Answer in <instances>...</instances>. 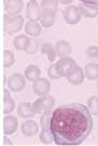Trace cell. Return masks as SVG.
Instances as JSON below:
<instances>
[{
    "mask_svg": "<svg viewBox=\"0 0 98 146\" xmlns=\"http://www.w3.org/2000/svg\"><path fill=\"white\" fill-rule=\"evenodd\" d=\"M24 31L30 36H38L42 33V25L37 24V21H29L24 26Z\"/></svg>",
    "mask_w": 98,
    "mask_h": 146,
    "instance_id": "17",
    "label": "cell"
},
{
    "mask_svg": "<svg viewBox=\"0 0 98 146\" xmlns=\"http://www.w3.org/2000/svg\"><path fill=\"white\" fill-rule=\"evenodd\" d=\"M56 17H57V12L48 9H42V15L40 19L42 27H45V28L51 27L56 21Z\"/></svg>",
    "mask_w": 98,
    "mask_h": 146,
    "instance_id": "9",
    "label": "cell"
},
{
    "mask_svg": "<svg viewBox=\"0 0 98 146\" xmlns=\"http://www.w3.org/2000/svg\"><path fill=\"white\" fill-rule=\"evenodd\" d=\"M24 77L30 81H35L38 78H41V69L36 65H29L24 69Z\"/></svg>",
    "mask_w": 98,
    "mask_h": 146,
    "instance_id": "18",
    "label": "cell"
},
{
    "mask_svg": "<svg viewBox=\"0 0 98 146\" xmlns=\"http://www.w3.org/2000/svg\"><path fill=\"white\" fill-rule=\"evenodd\" d=\"M72 1L73 0H59V2L61 4H70L72 3Z\"/></svg>",
    "mask_w": 98,
    "mask_h": 146,
    "instance_id": "32",
    "label": "cell"
},
{
    "mask_svg": "<svg viewBox=\"0 0 98 146\" xmlns=\"http://www.w3.org/2000/svg\"><path fill=\"white\" fill-rule=\"evenodd\" d=\"M24 19L21 15H5L3 19L4 24V30L5 32L9 34H14L17 33L18 31H21L24 26Z\"/></svg>",
    "mask_w": 98,
    "mask_h": 146,
    "instance_id": "2",
    "label": "cell"
},
{
    "mask_svg": "<svg viewBox=\"0 0 98 146\" xmlns=\"http://www.w3.org/2000/svg\"><path fill=\"white\" fill-rule=\"evenodd\" d=\"M24 8L23 0H8L5 4V10L10 15H18Z\"/></svg>",
    "mask_w": 98,
    "mask_h": 146,
    "instance_id": "14",
    "label": "cell"
},
{
    "mask_svg": "<svg viewBox=\"0 0 98 146\" xmlns=\"http://www.w3.org/2000/svg\"><path fill=\"white\" fill-rule=\"evenodd\" d=\"M15 62V58H14V54H13L12 51L10 50H4L3 52V65L4 67H10L12 66Z\"/></svg>",
    "mask_w": 98,
    "mask_h": 146,
    "instance_id": "26",
    "label": "cell"
},
{
    "mask_svg": "<svg viewBox=\"0 0 98 146\" xmlns=\"http://www.w3.org/2000/svg\"><path fill=\"white\" fill-rule=\"evenodd\" d=\"M21 132L26 137H33L38 132V125L34 121H24L21 125Z\"/></svg>",
    "mask_w": 98,
    "mask_h": 146,
    "instance_id": "15",
    "label": "cell"
},
{
    "mask_svg": "<svg viewBox=\"0 0 98 146\" xmlns=\"http://www.w3.org/2000/svg\"><path fill=\"white\" fill-rule=\"evenodd\" d=\"M87 106H89V110L91 111V113L94 115H98V97L92 96L91 98H89Z\"/></svg>",
    "mask_w": 98,
    "mask_h": 146,
    "instance_id": "27",
    "label": "cell"
},
{
    "mask_svg": "<svg viewBox=\"0 0 98 146\" xmlns=\"http://www.w3.org/2000/svg\"><path fill=\"white\" fill-rule=\"evenodd\" d=\"M57 69L59 74L61 75V77H67L74 69L77 67L76 62L74 61L73 59L68 58H62L59 61L56 63Z\"/></svg>",
    "mask_w": 98,
    "mask_h": 146,
    "instance_id": "4",
    "label": "cell"
},
{
    "mask_svg": "<svg viewBox=\"0 0 98 146\" xmlns=\"http://www.w3.org/2000/svg\"><path fill=\"white\" fill-rule=\"evenodd\" d=\"M18 128V119L15 116L9 115L3 119V132L7 135L13 134Z\"/></svg>",
    "mask_w": 98,
    "mask_h": 146,
    "instance_id": "12",
    "label": "cell"
},
{
    "mask_svg": "<svg viewBox=\"0 0 98 146\" xmlns=\"http://www.w3.org/2000/svg\"><path fill=\"white\" fill-rule=\"evenodd\" d=\"M85 78L89 80H96L98 79V64L97 63H89L85 65L84 68Z\"/></svg>",
    "mask_w": 98,
    "mask_h": 146,
    "instance_id": "19",
    "label": "cell"
},
{
    "mask_svg": "<svg viewBox=\"0 0 98 146\" xmlns=\"http://www.w3.org/2000/svg\"><path fill=\"white\" fill-rule=\"evenodd\" d=\"M54 104H56V102H54V98L52 96L45 95V96H42L35 100V102L33 104V108H34L36 113L42 114L45 111H52Z\"/></svg>",
    "mask_w": 98,
    "mask_h": 146,
    "instance_id": "3",
    "label": "cell"
},
{
    "mask_svg": "<svg viewBox=\"0 0 98 146\" xmlns=\"http://www.w3.org/2000/svg\"><path fill=\"white\" fill-rule=\"evenodd\" d=\"M15 108V102L12 99L10 92L8 90H4V105H3V112L4 113H10L12 112Z\"/></svg>",
    "mask_w": 98,
    "mask_h": 146,
    "instance_id": "21",
    "label": "cell"
},
{
    "mask_svg": "<svg viewBox=\"0 0 98 146\" xmlns=\"http://www.w3.org/2000/svg\"><path fill=\"white\" fill-rule=\"evenodd\" d=\"M42 8L36 0H30L27 4V17L29 21H38L41 19Z\"/></svg>",
    "mask_w": 98,
    "mask_h": 146,
    "instance_id": "7",
    "label": "cell"
},
{
    "mask_svg": "<svg viewBox=\"0 0 98 146\" xmlns=\"http://www.w3.org/2000/svg\"><path fill=\"white\" fill-rule=\"evenodd\" d=\"M79 1H81V2H84V3L95 4V5H97V7H98V0H79Z\"/></svg>",
    "mask_w": 98,
    "mask_h": 146,
    "instance_id": "31",
    "label": "cell"
},
{
    "mask_svg": "<svg viewBox=\"0 0 98 146\" xmlns=\"http://www.w3.org/2000/svg\"><path fill=\"white\" fill-rule=\"evenodd\" d=\"M97 24H98V19H97Z\"/></svg>",
    "mask_w": 98,
    "mask_h": 146,
    "instance_id": "35",
    "label": "cell"
},
{
    "mask_svg": "<svg viewBox=\"0 0 98 146\" xmlns=\"http://www.w3.org/2000/svg\"><path fill=\"white\" fill-rule=\"evenodd\" d=\"M56 51H57V56L60 59L62 58H68L72 53V47L70 45L65 41H60L56 44Z\"/></svg>",
    "mask_w": 98,
    "mask_h": 146,
    "instance_id": "16",
    "label": "cell"
},
{
    "mask_svg": "<svg viewBox=\"0 0 98 146\" xmlns=\"http://www.w3.org/2000/svg\"><path fill=\"white\" fill-rule=\"evenodd\" d=\"M4 144H12V142H10L8 139L5 138V139H4Z\"/></svg>",
    "mask_w": 98,
    "mask_h": 146,
    "instance_id": "33",
    "label": "cell"
},
{
    "mask_svg": "<svg viewBox=\"0 0 98 146\" xmlns=\"http://www.w3.org/2000/svg\"><path fill=\"white\" fill-rule=\"evenodd\" d=\"M51 117H52V111H45L42 113L41 121H40L42 129H50Z\"/></svg>",
    "mask_w": 98,
    "mask_h": 146,
    "instance_id": "23",
    "label": "cell"
},
{
    "mask_svg": "<svg viewBox=\"0 0 98 146\" xmlns=\"http://www.w3.org/2000/svg\"><path fill=\"white\" fill-rule=\"evenodd\" d=\"M47 74H48V77L50 78V79H53V80L60 79V78H61V75L59 74V72H58L56 64H52L50 67H49L48 70H47Z\"/></svg>",
    "mask_w": 98,
    "mask_h": 146,
    "instance_id": "29",
    "label": "cell"
},
{
    "mask_svg": "<svg viewBox=\"0 0 98 146\" xmlns=\"http://www.w3.org/2000/svg\"><path fill=\"white\" fill-rule=\"evenodd\" d=\"M17 113L23 118H32L36 112L30 102H21L17 108Z\"/></svg>",
    "mask_w": 98,
    "mask_h": 146,
    "instance_id": "11",
    "label": "cell"
},
{
    "mask_svg": "<svg viewBox=\"0 0 98 146\" xmlns=\"http://www.w3.org/2000/svg\"><path fill=\"white\" fill-rule=\"evenodd\" d=\"M41 50L43 53H45L49 61H54L57 58V51H56V47H53L51 44L45 43L41 46Z\"/></svg>",
    "mask_w": 98,
    "mask_h": 146,
    "instance_id": "20",
    "label": "cell"
},
{
    "mask_svg": "<svg viewBox=\"0 0 98 146\" xmlns=\"http://www.w3.org/2000/svg\"><path fill=\"white\" fill-rule=\"evenodd\" d=\"M26 77L21 74H13L8 79V86L12 92H19L26 86Z\"/></svg>",
    "mask_w": 98,
    "mask_h": 146,
    "instance_id": "5",
    "label": "cell"
},
{
    "mask_svg": "<svg viewBox=\"0 0 98 146\" xmlns=\"http://www.w3.org/2000/svg\"><path fill=\"white\" fill-rule=\"evenodd\" d=\"M78 8L80 10L81 15L84 17L93 18V17H96L98 15V7L95 5V4L81 2V3L78 5Z\"/></svg>",
    "mask_w": 98,
    "mask_h": 146,
    "instance_id": "10",
    "label": "cell"
},
{
    "mask_svg": "<svg viewBox=\"0 0 98 146\" xmlns=\"http://www.w3.org/2000/svg\"><path fill=\"white\" fill-rule=\"evenodd\" d=\"M86 56L91 60H98V46H91L86 49Z\"/></svg>",
    "mask_w": 98,
    "mask_h": 146,
    "instance_id": "28",
    "label": "cell"
},
{
    "mask_svg": "<svg viewBox=\"0 0 98 146\" xmlns=\"http://www.w3.org/2000/svg\"><path fill=\"white\" fill-rule=\"evenodd\" d=\"M40 139L44 144H51L52 142H54V137L51 129H42Z\"/></svg>",
    "mask_w": 98,
    "mask_h": 146,
    "instance_id": "24",
    "label": "cell"
},
{
    "mask_svg": "<svg viewBox=\"0 0 98 146\" xmlns=\"http://www.w3.org/2000/svg\"><path fill=\"white\" fill-rule=\"evenodd\" d=\"M38 50V44H37L35 41H33L30 38V41H29V44L27 46V48H26V53H28V54H33V53H35Z\"/></svg>",
    "mask_w": 98,
    "mask_h": 146,
    "instance_id": "30",
    "label": "cell"
},
{
    "mask_svg": "<svg viewBox=\"0 0 98 146\" xmlns=\"http://www.w3.org/2000/svg\"><path fill=\"white\" fill-rule=\"evenodd\" d=\"M63 16H64V19H65L67 24L76 25L80 21L82 15L78 7H76V5H70L63 12Z\"/></svg>",
    "mask_w": 98,
    "mask_h": 146,
    "instance_id": "6",
    "label": "cell"
},
{
    "mask_svg": "<svg viewBox=\"0 0 98 146\" xmlns=\"http://www.w3.org/2000/svg\"><path fill=\"white\" fill-rule=\"evenodd\" d=\"M97 88H98V81H97Z\"/></svg>",
    "mask_w": 98,
    "mask_h": 146,
    "instance_id": "34",
    "label": "cell"
},
{
    "mask_svg": "<svg viewBox=\"0 0 98 146\" xmlns=\"http://www.w3.org/2000/svg\"><path fill=\"white\" fill-rule=\"evenodd\" d=\"M29 41H30V38L27 35H17L14 38V47L17 50H26Z\"/></svg>",
    "mask_w": 98,
    "mask_h": 146,
    "instance_id": "22",
    "label": "cell"
},
{
    "mask_svg": "<svg viewBox=\"0 0 98 146\" xmlns=\"http://www.w3.org/2000/svg\"><path fill=\"white\" fill-rule=\"evenodd\" d=\"M59 3H60L59 0H42L41 8L52 10L54 12H57L58 8H59Z\"/></svg>",
    "mask_w": 98,
    "mask_h": 146,
    "instance_id": "25",
    "label": "cell"
},
{
    "mask_svg": "<svg viewBox=\"0 0 98 146\" xmlns=\"http://www.w3.org/2000/svg\"><path fill=\"white\" fill-rule=\"evenodd\" d=\"M33 92L40 97L48 95L50 92V82L45 78H38L33 82Z\"/></svg>",
    "mask_w": 98,
    "mask_h": 146,
    "instance_id": "8",
    "label": "cell"
},
{
    "mask_svg": "<svg viewBox=\"0 0 98 146\" xmlns=\"http://www.w3.org/2000/svg\"><path fill=\"white\" fill-rule=\"evenodd\" d=\"M50 129L59 146L80 145L93 129L92 113L82 104H66L52 111Z\"/></svg>",
    "mask_w": 98,
    "mask_h": 146,
    "instance_id": "1",
    "label": "cell"
},
{
    "mask_svg": "<svg viewBox=\"0 0 98 146\" xmlns=\"http://www.w3.org/2000/svg\"><path fill=\"white\" fill-rule=\"evenodd\" d=\"M66 78H67V80H68V82H70V84L79 85L83 82L84 78H85V75H84V72L82 70L81 67H79L77 65V67L74 69L73 72Z\"/></svg>",
    "mask_w": 98,
    "mask_h": 146,
    "instance_id": "13",
    "label": "cell"
}]
</instances>
